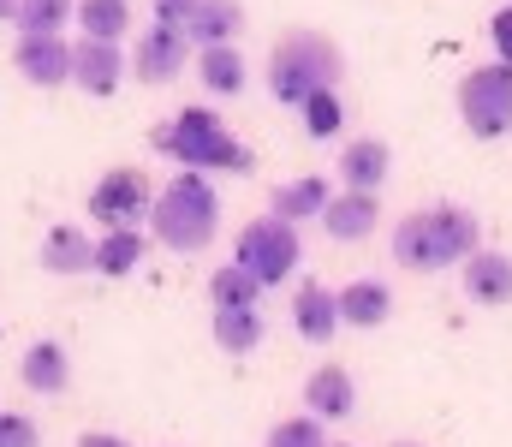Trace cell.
<instances>
[{"instance_id": "cell-11", "label": "cell", "mask_w": 512, "mask_h": 447, "mask_svg": "<svg viewBox=\"0 0 512 447\" xmlns=\"http://www.w3.org/2000/svg\"><path fill=\"white\" fill-rule=\"evenodd\" d=\"M304 412H310L316 424H340V418H352V412H358V382H352V370H340V364L316 370V376L304 382Z\"/></svg>"}, {"instance_id": "cell-13", "label": "cell", "mask_w": 512, "mask_h": 447, "mask_svg": "<svg viewBox=\"0 0 512 447\" xmlns=\"http://www.w3.org/2000/svg\"><path fill=\"white\" fill-rule=\"evenodd\" d=\"M322 227H328V239L358 245V239H370L382 227V203L370 191H334V203L322 209Z\"/></svg>"}, {"instance_id": "cell-8", "label": "cell", "mask_w": 512, "mask_h": 447, "mask_svg": "<svg viewBox=\"0 0 512 447\" xmlns=\"http://www.w3.org/2000/svg\"><path fill=\"white\" fill-rule=\"evenodd\" d=\"M185 54H191L185 30H173V24H155L149 36H137L131 72H137V84H173V78L185 72Z\"/></svg>"}, {"instance_id": "cell-15", "label": "cell", "mask_w": 512, "mask_h": 447, "mask_svg": "<svg viewBox=\"0 0 512 447\" xmlns=\"http://www.w3.org/2000/svg\"><path fill=\"white\" fill-rule=\"evenodd\" d=\"M292 322H298V334H304L310 346H328V340L340 334V298H334V287L304 281V287L292 293Z\"/></svg>"}, {"instance_id": "cell-14", "label": "cell", "mask_w": 512, "mask_h": 447, "mask_svg": "<svg viewBox=\"0 0 512 447\" xmlns=\"http://www.w3.org/2000/svg\"><path fill=\"white\" fill-rule=\"evenodd\" d=\"M459 269H465L459 281H465V298H471V304H489V310H495V304H512V257L507 251H489V245H483V251L465 257Z\"/></svg>"}, {"instance_id": "cell-33", "label": "cell", "mask_w": 512, "mask_h": 447, "mask_svg": "<svg viewBox=\"0 0 512 447\" xmlns=\"http://www.w3.org/2000/svg\"><path fill=\"white\" fill-rule=\"evenodd\" d=\"M12 12H18V0H0V24H6V18H12Z\"/></svg>"}, {"instance_id": "cell-7", "label": "cell", "mask_w": 512, "mask_h": 447, "mask_svg": "<svg viewBox=\"0 0 512 447\" xmlns=\"http://www.w3.org/2000/svg\"><path fill=\"white\" fill-rule=\"evenodd\" d=\"M149 209H155V191L137 167H114L90 185V221L108 233H137V221H149Z\"/></svg>"}, {"instance_id": "cell-22", "label": "cell", "mask_w": 512, "mask_h": 447, "mask_svg": "<svg viewBox=\"0 0 512 447\" xmlns=\"http://www.w3.org/2000/svg\"><path fill=\"white\" fill-rule=\"evenodd\" d=\"M209 334H215V346L221 352H256L262 346V310L256 304H245V310H215L209 316Z\"/></svg>"}, {"instance_id": "cell-27", "label": "cell", "mask_w": 512, "mask_h": 447, "mask_svg": "<svg viewBox=\"0 0 512 447\" xmlns=\"http://www.w3.org/2000/svg\"><path fill=\"white\" fill-rule=\"evenodd\" d=\"M298 114H304V132H310V138H334V132L346 126V114H340V90H322V96H310Z\"/></svg>"}, {"instance_id": "cell-3", "label": "cell", "mask_w": 512, "mask_h": 447, "mask_svg": "<svg viewBox=\"0 0 512 447\" xmlns=\"http://www.w3.org/2000/svg\"><path fill=\"white\" fill-rule=\"evenodd\" d=\"M340 78H346V54L322 30H286L268 54V90L286 108H304L310 96L340 90Z\"/></svg>"}, {"instance_id": "cell-23", "label": "cell", "mask_w": 512, "mask_h": 447, "mask_svg": "<svg viewBox=\"0 0 512 447\" xmlns=\"http://www.w3.org/2000/svg\"><path fill=\"white\" fill-rule=\"evenodd\" d=\"M72 18L84 24L90 42H120V36L131 30V0H78Z\"/></svg>"}, {"instance_id": "cell-30", "label": "cell", "mask_w": 512, "mask_h": 447, "mask_svg": "<svg viewBox=\"0 0 512 447\" xmlns=\"http://www.w3.org/2000/svg\"><path fill=\"white\" fill-rule=\"evenodd\" d=\"M489 42H495V60L512 66V6H501V12L489 18Z\"/></svg>"}, {"instance_id": "cell-32", "label": "cell", "mask_w": 512, "mask_h": 447, "mask_svg": "<svg viewBox=\"0 0 512 447\" xmlns=\"http://www.w3.org/2000/svg\"><path fill=\"white\" fill-rule=\"evenodd\" d=\"M78 447H131V442L114 436V430H90V436H78Z\"/></svg>"}, {"instance_id": "cell-16", "label": "cell", "mask_w": 512, "mask_h": 447, "mask_svg": "<svg viewBox=\"0 0 512 447\" xmlns=\"http://www.w3.org/2000/svg\"><path fill=\"white\" fill-rule=\"evenodd\" d=\"M18 382H24L30 394H66V382H72L66 346H60V340H30L24 358H18Z\"/></svg>"}, {"instance_id": "cell-19", "label": "cell", "mask_w": 512, "mask_h": 447, "mask_svg": "<svg viewBox=\"0 0 512 447\" xmlns=\"http://www.w3.org/2000/svg\"><path fill=\"white\" fill-rule=\"evenodd\" d=\"M239 30H245V6L239 0H203L185 18V42H197V48H233Z\"/></svg>"}, {"instance_id": "cell-4", "label": "cell", "mask_w": 512, "mask_h": 447, "mask_svg": "<svg viewBox=\"0 0 512 447\" xmlns=\"http://www.w3.org/2000/svg\"><path fill=\"white\" fill-rule=\"evenodd\" d=\"M149 227H155V239H161L167 251H179V257L203 251V245L221 233V197H215L209 173H179V179H167L161 197H155V209H149Z\"/></svg>"}, {"instance_id": "cell-1", "label": "cell", "mask_w": 512, "mask_h": 447, "mask_svg": "<svg viewBox=\"0 0 512 447\" xmlns=\"http://www.w3.org/2000/svg\"><path fill=\"white\" fill-rule=\"evenodd\" d=\"M483 251V221L465 203H435V209H411L393 227V263L417 269V275H441L459 269L465 257Z\"/></svg>"}, {"instance_id": "cell-20", "label": "cell", "mask_w": 512, "mask_h": 447, "mask_svg": "<svg viewBox=\"0 0 512 447\" xmlns=\"http://www.w3.org/2000/svg\"><path fill=\"white\" fill-rule=\"evenodd\" d=\"M340 322H352V328H382L387 316H393V293H387V281H346L340 287Z\"/></svg>"}, {"instance_id": "cell-12", "label": "cell", "mask_w": 512, "mask_h": 447, "mask_svg": "<svg viewBox=\"0 0 512 447\" xmlns=\"http://www.w3.org/2000/svg\"><path fill=\"white\" fill-rule=\"evenodd\" d=\"M328 203H334L328 179H322V173H304V179L274 185L268 215H274V221H286V227H304V221H322V209H328Z\"/></svg>"}, {"instance_id": "cell-31", "label": "cell", "mask_w": 512, "mask_h": 447, "mask_svg": "<svg viewBox=\"0 0 512 447\" xmlns=\"http://www.w3.org/2000/svg\"><path fill=\"white\" fill-rule=\"evenodd\" d=\"M203 0H155V24H173V30H185V18L197 12Z\"/></svg>"}, {"instance_id": "cell-17", "label": "cell", "mask_w": 512, "mask_h": 447, "mask_svg": "<svg viewBox=\"0 0 512 447\" xmlns=\"http://www.w3.org/2000/svg\"><path fill=\"white\" fill-rule=\"evenodd\" d=\"M387 173H393V149L382 138H352V144L340 149V179H346V191H382Z\"/></svg>"}, {"instance_id": "cell-28", "label": "cell", "mask_w": 512, "mask_h": 447, "mask_svg": "<svg viewBox=\"0 0 512 447\" xmlns=\"http://www.w3.org/2000/svg\"><path fill=\"white\" fill-rule=\"evenodd\" d=\"M262 447H328V436H322V424L316 418H280L274 430H268V442Z\"/></svg>"}, {"instance_id": "cell-18", "label": "cell", "mask_w": 512, "mask_h": 447, "mask_svg": "<svg viewBox=\"0 0 512 447\" xmlns=\"http://www.w3.org/2000/svg\"><path fill=\"white\" fill-rule=\"evenodd\" d=\"M42 269L48 275H96V239L84 227H48L42 239Z\"/></svg>"}, {"instance_id": "cell-26", "label": "cell", "mask_w": 512, "mask_h": 447, "mask_svg": "<svg viewBox=\"0 0 512 447\" xmlns=\"http://www.w3.org/2000/svg\"><path fill=\"white\" fill-rule=\"evenodd\" d=\"M256 293L262 287H256L239 263H227V269L209 275V310H245V304H256Z\"/></svg>"}, {"instance_id": "cell-10", "label": "cell", "mask_w": 512, "mask_h": 447, "mask_svg": "<svg viewBox=\"0 0 512 447\" xmlns=\"http://www.w3.org/2000/svg\"><path fill=\"white\" fill-rule=\"evenodd\" d=\"M12 60H18V72H24L36 90H54V84L72 78V48H66V36H18Z\"/></svg>"}, {"instance_id": "cell-25", "label": "cell", "mask_w": 512, "mask_h": 447, "mask_svg": "<svg viewBox=\"0 0 512 447\" xmlns=\"http://www.w3.org/2000/svg\"><path fill=\"white\" fill-rule=\"evenodd\" d=\"M78 12V0H18V36H60L66 18Z\"/></svg>"}, {"instance_id": "cell-5", "label": "cell", "mask_w": 512, "mask_h": 447, "mask_svg": "<svg viewBox=\"0 0 512 447\" xmlns=\"http://www.w3.org/2000/svg\"><path fill=\"white\" fill-rule=\"evenodd\" d=\"M233 263L251 275L256 287H280L286 275H298V263H304V239H298V227H286V221H274V215H256L251 227H239Z\"/></svg>"}, {"instance_id": "cell-9", "label": "cell", "mask_w": 512, "mask_h": 447, "mask_svg": "<svg viewBox=\"0 0 512 447\" xmlns=\"http://www.w3.org/2000/svg\"><path fill=\"white\" fill-rule=\"evenodd\" d=\"M120 78H126V54H120V42H72V84L84 90V96H114L120 90Z\"/></svg>"}, {"instance_id": "cell-29", "label": "cell", "mask_w": 512, "mask_h": 447, "mask_svg": "<svg viewBox=\"0 0 512 447\" xmlns=\"http://www.w3.org/2000/svg\"><path fill=\"white\" fill-rule=\"evenodd\" d=\"M0 447H42L36 418H24V412H0Z\"/></svg>"}, {"instance_id": "cell-34", "label": "cell", "mask_w": 512, "mask_h": 447, "mask_svg": "<svg viewBox=\"0 0 512 447\" xmlns=\"http://www.w3.org/2000/svg\"><path fill=\"white\" fill-rule=\"evenodd\" d=\"M393 447H429V442H393Z\"/></svg>"}, {"instance_id": "cell-21", "label": "cell", "mask_w": 512, "mask_h": 447, "mask_svg": "<svg viewBox=\"0 0 512 447\" xmlns=\"http://www.w3.org/2000/svg\"><path fill=\"white\" fill-rule=\"evenodd\" d=\"M197 78L209 84V96H239L245 78H251V60L239 54V42L233 48H203L197 54Z\"/></svg>"}, {"instance_id": "cell-24", "label": "cell", "mask_w": 512, "mask_h": 447, "mask_svg": "<svg viewBox=\"0 0 512 447\" xmlns=\"http://www.w3.org/2000/svg\"><path fill=\"white\" fill-rule=\"evenodd\" d=\"M143 233H102L96 239V275H108V281H126L137 275V263H143Z\"/></svg>"}, {"instance_id": "cell-2", "label": "cell", "mask_w": 512, "mask_h": 447, "mask_svg": "<svg viewBox=\"0 0 512 447\" xmlns=\"http://www.w3.org/2000/svg\"><path fill=\"white\" fill-rule=\"evenodd\" d=\"M155 155H173L185 173H245L251 167V149L233 138V126L215 114V108H185L173 114L167 126L149 132Z\"/></svg>"}, {"instance_id": "cell-35", "label": "cell", "mask_w": 512, "mask_h": 447, "mask_svg": "<svg viewBox=\"0 0 512 447\" xmlns=\"http://www.w3.org/2000/svg\"><path fill=\"white\" fill-rule=\"evenodd\" d=\"M328 447H334V442H328ZM340 447H352V442H340Z\"/></svg>"}, {"instance_id": "cell-6", "label": "cell", "mask_w": 512, "mask_h": 447, "mask_svg": "<svg viewBox=\"0 0 512 447\" xmlns=\"http://www.w3.org/2000/svg\"><path fill=\"white\" fill-rule=\"evenodd\" d=\"M459 120L471 126V138H507L512 132V66L489 60V66L465 72V84H459Z\"/></svg>"}]
</instances>
